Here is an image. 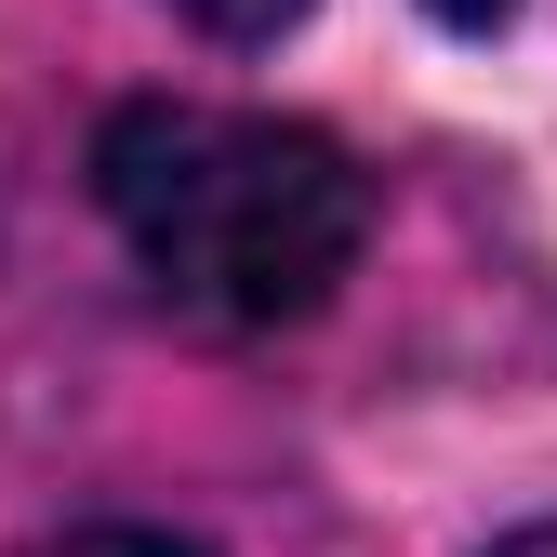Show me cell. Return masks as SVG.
<instances>
[{"instance_id": "obj_1", "label": "cell", "mask_w": 557, "mask_h": 557, "mask_svg": "<svg viewBox=\"0 0 557 557\" xmlns=\"http://www.w3.org/2000/svg\"><path fill=\"white\" fill-rule=\"evenodd\" d=\"M94 213L120 252L160 278L186 319L278 332L332 306V278L372 239V173L306 120H252V107H120L94 133Z\"/></svg>"}, {"instance_id": "obj_2", "label": "cell", "mask_w": 557, "mask_h": 557, "mask_svg": "<svg viewBox=\"0 0 557 557\" xmlns=\"http://www.w3.org/2000/svg\"><path fill=\"white\" fill-rule=\"evenodd\" d=\"M27 557H199V544H173V531H133V518H94V531H53V544H27Z\"/></svg>"}, {"instance_id": "obj_3", "label": "cell", "mask_w": 557, "mask_h": 557, "mask_svg": "<svg viewBox=\"0 0 557 557\" xmlns=\"http://www.w3.org/2000/svg\"><path fill=\"white\" fill-rule=\"evenodd\" d=\"M173 14H199L213 40H278V27H306L319 0H173Z\"/></svg>"}, {"instance_id": "obj_4", "label": "cell", "mask_w": 557, "mask_h": 557, "mask_svg": "<svg viewBox=\"0 0 557 557\" xmlns=\"http://www.w3.org/2000/svg\"><path fill=\"white\" fill-rule=\"evenodd\" d=\"M425 14H438V27H505L518 0H425Z\"/></svg>"}, {"instance_id": "obj_5", "label": "cell", "mask_w": 557, "mask_h": 557, "mask_svg": "<svg viewBox=\"0 0 557 557\" xmlns=\"http://www.w3.org/2000/svg\"><path fill=\"white\" fill-rule=\"evenodd\" d=\"M492 557H557V531H518V544H492Z\"/></svg>"}]
</instances>
